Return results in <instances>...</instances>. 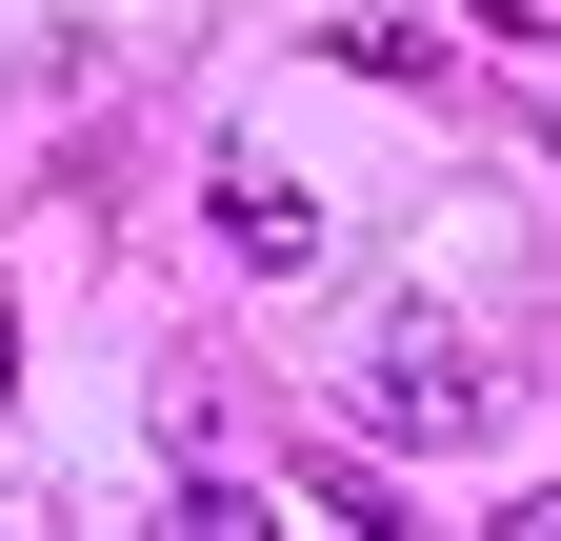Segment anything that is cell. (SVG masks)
I'll return each instance as SVG.
<instances>
[{"label": "cell", "mask_w": 561, "mask_h": 541, "mask_svg": "<svg viewBox=\"0 0 561 541\" xmlns=\"http://www.w3.org/2000/svg\"><path fill=\"white\" fill-rule=\"evenodd\" d=\"M362 422H381L401 461H442V441H502V361H481L442 301H401L381 342H362Z\"/></svg>", "instance_id": "1"}, {"label": "cell", "mask_w": 561, "mask_h": 541, "mask_svg": "<svg viewBox=\"0 0 561 541\" xmlns=\"http://www.w3.org/2000/svg\"><path fill=\"white\" fill-rule=\"evenodd\" d=\"M201 221H221L241 281H321V200L280 181V161H221V181H201Z\"/></svg>", "instance_id": "2"}, {"label": "cell", "mask_w": 561, "mask_h": 541, "mask_svg": "<svg viewBox=\"0 0 561 541\" xmlns=\"http://www.w3.org/2000/svg\"><path fill=\"white\" fill-rule=\"evenodd\" d=\"M0 401H21V301H0Z\"/></svg>", "instance_id": "3"}]
</instances>
